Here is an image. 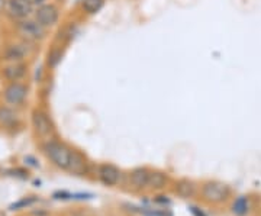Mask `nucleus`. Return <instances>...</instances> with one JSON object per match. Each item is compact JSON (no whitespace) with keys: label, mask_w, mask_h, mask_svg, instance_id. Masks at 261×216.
I'll list each match as a JSON object with an SVG mask.
<instances>
[{"label":"nucleus","mask_w":261,"mask_h":216,"mask_svg":"<svg viewBox=\"0 0 261 216\" xmlns=\"http://www.w3.org/2000/svg\"><path fill=\"white\" fill-rule=\"evenodd\" d=\"M174 193L177 195L178 198L181 199H192L195 198L196 193H197V187L193 181L190 180H180L176 183V187H174Z\"/></svg>","instance_id":"nucleus-14"},{"label":"nucleus","mask_w":261,"mask_h":216,"mask_svg":"<svg viewBox=\"0 0 261 216\" xmlns=\"http://www.w3.org/2000/svg\"><path fill=\"white\" fill-rule=\"evenodd\" d=\"M148 177H149V171L147 169L132 170L129 174V184L132 186V188H135V190L147 188Z\"/></svg>","instance_id":"nucleus-13"},{"label":"nucleus","mask_w":261,"mask_h":216,"mask_svg":"<svg viewBox=\"0 0 261 216\" xmlns=\"http://www.w3.org/2000/svg\"><path fill=\"white\" fill-rule=\"evenodd\" d=\"M200 195L207 203L221 205L231 198V188L228 184L221 181H207L200 188Z\"/></svg>","instance_id":"nucleus-2"},{"label":"nucleus","mask_w":261,"mask_h":216,"mask_svg":"<svg viewBox=\"0 0 261 216\" xmlns=\"http://www.w3.org/2000/svg\"><path fill=\"white\" fill-rule=\"evenodd\" d=\"M6 2H8V0H0V12L5 10V8H6Z\"/></svg>","instance_id":"nucleus-19"},{"label":"nucleus","mask_w":261,"mask_h":216,"mask_svg":"<svg viewBox=\"0 0 261 216\" xmlns=\"http://www.w3.org/2000/svg\"><path fill=\"white\" fill-rule=\"evenodd\" d=\"M5 10L10 18L22 20L29 18L34 13V2L32 0H8Z\"/></svg>","instance_id":"nucleus-5"},{"label":"nucleus","mask_w":261,"mask_h":216,"mask_svg":"<svg viewBox=\"0 0 261 216\" xmlns=\"http://www.w3.org/2000/svg\"><path fill=\"white\" fill-rule=\"evenodd\" d=\"M168 183V177L161 173V171H149L148 183H147V188L152 190V192H159L166 188Z\"/></svg>","instance_id":"nucleus-15"},{"label":"nucleus","mask_w":261,"mask_h":216,"mask_svg":"<svg viewBox=\"0 0 261 216\" xmlns=\"http://www.w3.org/2000/svg\"><path fill=\"white\" fill-rule=\"evenodd\" d=\"M97 177L105 186H118L122 180V173L113 164H102L97 169Z\"/></svg>","instance_id":"nucleus-9"},{"label":"nucleus","mask_w":261,"mask_h":216,"mask_svg":"<svg viewBox=\"0 0 261 216\" xmlns=\"http://www.w3.org/2000/svg\"><path fill=\"white\" fill-rule=\"evenodd\" d=\"M28 74V66L25 61L20 63H8L2 70V75L6 82L13 83V82H22L25 75Z\"/></svg>","instance_id":"nucleus-8"},{"label":"nucleus","mask_w":261,"mask_h":216,"mask_svg":"<svg viewBox=\"0 0 261 216\" xmlns=\"http://www.w3.org/2000/svg\"><path fill=\"white\" fill-rule=\"evenodd\" d=\"M31 203H34V199H23V200H20L18 203H15V205H12V210H15V209H19V207L22 206H29Z\"/></svg>","instance_id":"nucleus-18"},{"label":"nucleus","mask_w":261,"mask_h":216,"mask_svg":"<svg viewBox=\"0 0 261 216\" xmlns=\"http://www.w3.org/2000/svg\"><path fill=\"white\" fill-rule=\"evenodd\" d=\"M28 97V87L22 82L8 83L3 90V99L9 106H20Z\"/></svg>","instance_id":"nucleus-4"},{"label":"nucleus","mask_w":261,"mask_h":216,"mask_svg":"<svg viewBox=\"0 0 261 216\" xmlns=\"http://www.w3.org/2000/svg\"><path fill=\"white\" fill-rule=\"evenodd\" d=\"M250 199L247 196H240L233 200L232 206H231V210H232L233 215L237 216H245L248 212H250Z\"/></svg>","instance_id":"nucleus-16"},{"label":"nucleus","mask_w":261,"mask_h":216,"mask_svg":"<svg viewBox=\"0 0 261 216\" xmlns=\"http://www.w3.org/2000/svg\"><path fill=\"white\" fill-rule=\"evenodd\" d=\"M32 126L38 135L42 138H48L54 133V123L51 121V118L44 111H39V109L32 112Z\"/></svg>","instance_id":"nucleus-7"},{"label":"nucleus","mask_w":261,"mask_h":216,"mask_svg":"<svg viewBox=\"0 0 261 216\" xmlns=\"http://www.w3.org/2000/svg\"><path fill=\"white\" fill-rule=\"evenodd\" d=\"M34 19L44 28H51L58 20V9L51 3H41L34 10Z\"/></svg>","instance_id":"nucleus-6"},{"label":"nucleus","mask_w":261,"mask_h":216,"mask_svg":"<svg viewBox=\"0 0 261 216\" xmlns=\"http://www.w3.org/2000/svg\"><path fill=\"white\" fill-rule=\"evenodd\" d=\"M68 171L73 173L75 176H84L87 173V163L86 158L80 152L73 151L71 152V157H70V163H68Z\"/></svg>","instance_id":"nucleus-12"},{"label":"nucleus","mask_w":261,"mask_h":216,"mask_svg":"<svg viewBox=\"0 0 261 216\" xmlns=\"http://www.w3.org/2000/svg\"><path fill=\"white\" fill-rule=\"evenodd\" d=\"M42 151H44V154L49 158V161L54 166H57L58 169H68V163H70V157H71V152L73 151L70 150L65 144L49 140V141H47L42 145Z\"/></svg>","instance_id":"nucleus-1"},{"label":"nucleus","mask_w":261,"mask_h":216,"mask_svg":"<svg viewBox=\"0 0 261 216\" xmlns=\"http://www.w3.org/2000/svg\"><path fill=\"white\" fill-rule=\"evenodd\" d=\"M27 56L28 51L22 44H10L3 52V60L8 63H20L27 58Z\"/></svg>","instance_id":"nucleus-10"},{"label":"nucleus","mask_w":261,"mask_h":216,"mask_svg":"<svg viewBox=\"0 0 261 216\" xmlns=\"http://www.w3.org/2000/svg\"><path fill=\"white\" fill-rule=\"evenodd\" d=\"M83 10L89 15H94L103 8V0H83Z\"/></svg>","instance_id":"nucleus-17"},{"label":"nucleus","mask_w":261,"mask_h":216,"mask_svg":"<svg viewBox=\"0 0 261 216\" xmlns=\"http://www.w3.org/2000/svg\"><path fill=\"white\" fill-rule=\"evenodd\" d=\"M0 126L6 129H13L19 126V116L10 106H0Z\"/></svg>","instance_id":"nucleus-11"},{"label":"nucleus","mask_w":261,"mask_h":216,"mask_svg":"<svg viewBox=\"0 0 261 216\" xmlns=\"http://www.w3.org/2000/svg\"><path fill=\"white\" fill-rule=\"evenodd\" d=\"M16 29H18V34L23 39L27 41H41L45 38V32H47V28H44L42 25H39L35 19H22V20H18V25H16Z\"/></svg>","instance_id":"nucleus-3"}]
</instances>
